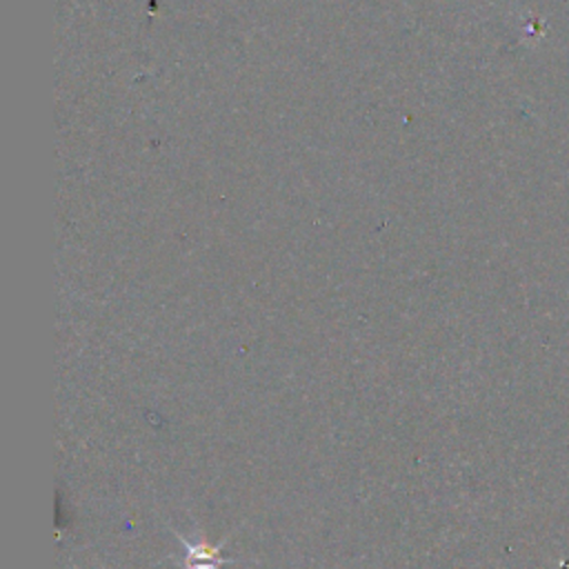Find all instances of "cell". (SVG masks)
Here are the masks:
<instances>
[{
    "instance_id": "obj_1",
    "label": "cell",
    "mask_w": 569,
    "mask_h": 569,
    "mask_svg": "<svg viewBox=\"0 0 569 569\" xmlns=\"http://www.w3.org/2000/svg\"><path fill=\"white\" fill-rule=\"evenodd\" d=\"M176 536V540H180L182 545H184V549H187V556H184V569H220L224 562H233V558H224L222 553H220V549H222V545L227 542V538L224 540H220L218 545H211V542H189V540H184L182 536H178V533H173Z\"/></svg>"
}]
</instances>
